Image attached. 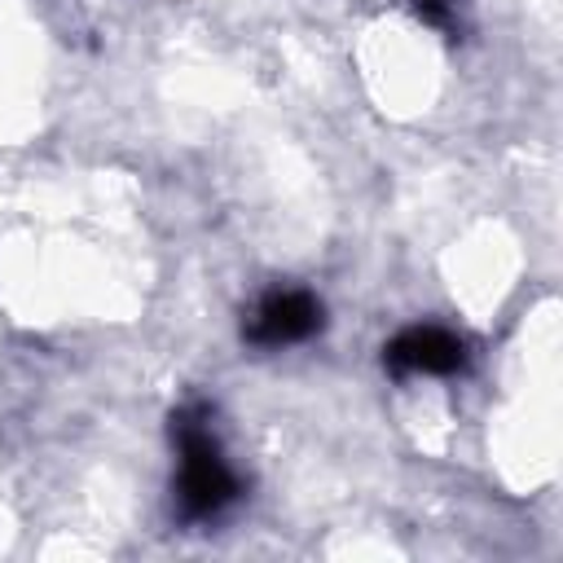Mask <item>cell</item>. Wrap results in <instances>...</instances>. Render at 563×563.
I'll list each match as a JSON object with an SVG mask.
<instances>
[{"label": "cell", "instance_id": "3957f363", "mask_svg": "<svg viewBox=\"0 0 563 563\" xmlns=\"http://www.w3.org/2000/svg\"><path fill=\"white\" fill-rule=\"evenodd\" d=\"M383 365L396 378H409V374L449 378L466 365V343L444 325H409L383 347Z\"/></svg>", "mask_w": 563, "mask_h": 563}, {"label": "cell", "instance_id": "6da1fadb", "mask_svg": "<svg viewBox=\"0 0 563 563\" xmlns=\"http://www.w3.org/2000/svg\"><path fill=\"white\" fill-rule=\"evenodd\" d=\"M172 440H176V453H180V471H176L180 519L185 523H207V519L224 515L238 501L242 479H238V471L229 466V457L220 449V435L211 427V409L202 400L176 409L172 413Z\"/></svg>", "mask_w": 563, "mask_h": 563}, {"label": "cell", "instance_id": "7a4b0ae2", "mask_svg": "<svg viewBox=\"0 0 563 563\" xmlns=\"http://www.w3.org/2000/svg\"><path fill=\"white\" fill-rule=\"evenodd\" d=\"M321 325H325V312L317 295L299 286H277L255 299V308L242 321V339L255 347H290V343L312 339Z\"/></svg>", "mask_w": 563, "mask_h": 563}, {"label": "cell", "instance_id": "277c9868", "mask_svg": "<svg viewBox=\"0 0 563 563\" xmlns=\"http://www.w3.org/2000/svg\"><path fill=\"white\" fill-rule=\"evenodd\" d=\"M409 4L418 9V18H422V22L444 26V31L453 26V4H449V0H409Z\"/></svg>", "mask_w": 563, "mask_h": 563}]
</instances>
